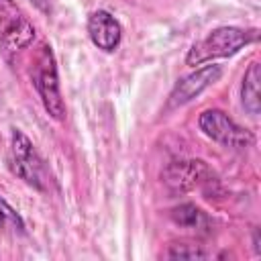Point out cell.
I'll return each mask as SVG.
<instances>
[{"label": "cell", "instance_id": "6da1fadb", "mask_svg": "<svg viewBox=\"0 0 261 261\" xmlns=\"http://www.w3.org/2000/svg\"><path fill=\"white\" fill-rule=\"evenodd\" d=\"M255 39H257L255 29H241V27H228V24L216 27L188 49L186 63L196 67V65H202L214 59L230 57L239 53L241 49H245Z\"/></svg>", "mask_w": 261, "mask_h": 261}, {"label": "cell", "instance_id": "7a4b0ae2", "mask_svg": "<svg viewBox=\"0 0 261 261\" xmlns=\"http://www.w3.org/2000/svg\"><path fill=\"white\" fill-rule=\"evenodd\" d=\"M31 82L41 98L45 112L53 120H63L65 118V102L61 96L57 61H55L51 45H47V43H43L35 53L33 67H31Z\"/></svg>", "mask_w": 261, "mask_h": 261}, {"label": "cell", "instance_id": "3957f363", "mask_svg": "<svg viewBox=\"0 0 261 261\" xmlns=\"http://www.w3.org/2000/svg\"><path fill=\"white\" fill-rule=\"evenodd\" d=\"M8 161H10V171L16 177H20L27 186H31L39 192H47L51 179H49L45 161L39 155V151L35 149L33 141L20 128H12V133H10Z\"/></svg>", "mask_w": 261, "mask_h": 261}, {"label": "cell", "instance_id": "277c9868", "mask_svg": "<svg viewBox=\"0 0 261 261\" xmlns=\"http://www.w3.org/2000/svg\"><path fill=\"white\" fill-rule=\"evenodd\" d=\"M198 126L208 139H212L214 143L222 147H230V149H247L255 141L251 130L239 126L226 112L218 108L204 110L198 116Z\"/></svg>", "mask_w": 261, "mask_h": 261}, {"label": "cell", "instance_id": "5b68a950", "mask_svg": "<svg viewBox=\"0 0 261 261\" xmlns=\"http://www.w3.org/2000/svg\"><path fill=\"white\" fill-rule=\"evenodd\" d=\"M33 39L35 27L14 4V0H0V47L4 53H20L33 43Z\"/></svg>", "mask_w": 261, "mask_h": 261}, {"label": "cell", "instance_id": "8992f818", "mask_svg": "<svg viewBox=\"0 0 261 261\" xmlns=\"http://www.w3.org/2000/svg\"><path fill=\"white\" fill-rule=\"evenodd\" d=\"M163 184L171 190V192H192L196 188L200 190H208L212 186H216V177L212 173V169L202 161V159H179V161H171L163 173Z\"/></svg>", "mask_w": 261, "mask_h": 261}, {"label": "cell", "instance_id": "52a82bcc", "mask_svg": "<svg viewBox=\"0 0 261 261\" xmlns=\"http://www.w3.org/2000/svg\"><path fill=\"white\" fill-rule=\"evenodd\" d=\"M220 75H222V67L216 63H210V65H202V67L194 69L192 73L179 77L169 92L167 108H179V106L192 102L204 90H208L214 82H218Z\"/></svg>", "mask_w": 261, "mask_h": 261}, {"label": "cell", "instance_id": "ba28073f", "mask_svg": "<svg viewBox=\"0 0 261 261\" xmlns=\"http://www.w3.org/2000/svg\"><path fill=\"white\" fill-rule=\"evenodd\" d=\"M88 37L94 47L104 53H112L122 41V27L108 10H94L88 16Z\"/></svg>", "mask_w": 261, "mask_h": 261}, {"label": "cell", "instance_id": "9c48e42d", "mask_svg": "<svg viewBox=\"0 0 261 261\" xmlns=\"http://www.w3.org/2000/svg\"><path fill=\"white\" fill-rule=\"evenodd\" d=\"M171 220L181 226V228H188V230H196V232H208L210 230V218L208 214L198 208L196 204L192 202H186V204H179L171 210Z\"/></svg>", "mask_w": 261, "mask_h": 261}, {"label": "cell", "instance_id": "30bf717a", "mask_svg": "<svg viewBox=\"0 0 261 261\" xmlns=\"http://www.w3.org/2000/svg\"><path fill=\"white\" fill-rule=\"evenodd\" d=\"M259 80H261V71H259V63L253 61L245 75H243V84H241V104L243 108L257 116L261 110V98H259Z\"/></svg>", "mask_w": 261, "mask_h": 261}, {"label": "cell", "instance_id": "8fae6325", "mask_svg": "<svg viewBox=\"0 0 261 261\" xmlns=\"http://www.w3.org/2000/svg\"><path fill=\"white\" fill-rule=\"evenodd\" d=\"M0 226L12 228L16 232H24V220H22V216L2 196H0Z\"/></svg>", "mask_w": 261, "mask_h": 261}, {"label": "cell", "instance_id": "7c38bea8", "mask_svg": "<svg viewBox=\"0 0 261 261\" xmlns=\"http://www.w3.org/2000/svg\"><path fill=\"white\" fill-rule=\"evenodd\" d=\"M169 259H204L208 253L196 245H171L167 251Z\"/></svg>", "mask_w": 261, "mask_h": 261}, {"label": "cell", "instance_id": "4fadbf2b", "mask_svg": "<svg viewBox=\"0 0 261 261\" xmlns=\"http://www.w3.org/2000/svg\"><path fill=\"white\" fill-rule=\"evenodd\" d=\"M31 2H33V4H35L39 10H41V12H49V10H51L49 0H31Z\"/></svg>", "mask_w": 261, "mask_h": 261}, {"label": "cell", "instance_id": "5bb4252c", "mask_svg": "<svg viewBox=\"0 0 261 261\" xmlns=\"http://www.w3.org/2000/svg\"><path fill=\"white\" fill-rule=\"evenodd\" d=\"M253 247H255V253L259 255V253H261V245H259V228L253 230Z\"/></svg>", "mask_w": 261, "mask_h": 261}]
</instances>
